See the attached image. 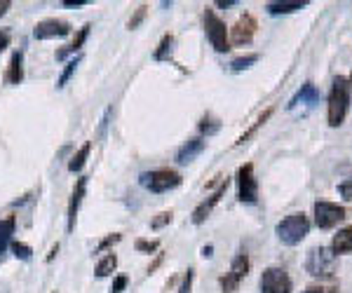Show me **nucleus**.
<instances>
[{
	"label": "nucleus",
	"mask_w": 352,
	"mask_h": 293,
	"mask_svg": "<svg viewBox=\"0 0 352 293\" xmlns=\"http://www.w3.org/2000/svg\"><path fill=\"white\" fill-rule=\"evenodd\" d=\"M116 268H118L116 253H109V256H106L104 261H99V266H96V277H109V274H113V270Z\"/></svg>",
	"instance_id": "22"
},
{
	"label": "nucleus",
	"mask_w": 352,
	"mask_h": 293,
	"mask_svg": "<svg viewBox=\"0 0 352 293\" xmlns=\"http://www.w3.org/2000/svg\"><path fill=\"white\" fill-rule=\"evenodd\" d=\"M80 61H82V56H76V59H71V61H68V64H66V69H64V73H61V75H59V80H56V87H64V84L68 82V80H71V75H73V73H76V69H78V64H80Z\"/></svg>",
	"instance_id": "24"
},
{
	"label": "nucleus",
	"mask_w": 352,
	"mask_h": 293,
	"mask_svg": "<svg viewBox=\"0 0 352 293\" xmlns=\"http://www.w3.org/2000/svg\"><path fill=\"white\" fill-rule=\"evenodd\" d=\"M249 274V256L247 253H237L232 258L230 272H226V277H221V289L223 293H235L240 289V281Z\"/></svg>",
	"instance_id": "7"
},
{
	"label": "nucleus",
	"mask_w": 352,
	"mask_h": 293,
	"mask_svg": "<svg viewBox=\"0 0 352 293\" xmlns=\"http://www.w3.org/2000/svg\"><path fill=\"white\" fill-rule=\"evenodd\" d=\"M333 253H352V225L350 228L338 230V235L331 242Z\"/></svg>",
	"instance_id": "18"
},
{
	"label": "nucleus",
	"mask_w": 352,
	"mask_h": 293,
	"mask_svg": "<svg viewBox=\"0 0 352 293\" xmlns=\"http://www.w3.org/2000/svg\"><path fill=\"white\" fill-rule=\"evenodd\" d=\"M127 284H129V279L124 277V274H120V277H116V279H113L111 293H122L124 289H127Z\"/></svg>",
	"instance_id": "29"
},
{
	"label": "nucleus",
	"mask_w": 352,
	"mask_h": 293,
	"mask_svg": "<svg viewBox=\"0 0 352 293\" xmlns=\"http://www.w3.org/2000/svg\"><path fill=\"white\" fill-rule=\"evenodd\" d=\"M85 190H87V176L78 178V185L76 190H73L71 195V202H68V233H73V228H76V218H78V209H80V202L85 197Z\"/></svg>",
	"instance_id": "13"
},
{
	"label": "nucleus",
	"mask_w": 352,
	"mask_h": 293,
	"mask_svg": "<svg viewBox=\"0 0 352 293\" xmlns=\"http://www.w3.org/2000/svg\"><path fill=\"white\" fill-rule=\"evenodd\" d=\"M87 5V0H64V8H82Z\"/></svg>",
	"instance_id": "38"
},
{
	"label": "nucleus",
	"mask_w": 352,
	"mask_h": 293,
	"mask_svg": "<svg viewBox=\"0 0 352 293\" xmlns=\"http://www.w3.org/2000/svg\"><path fill=\"white\" fill-rule=\"evenodd\" d=\"M270 115H272V110H265V113H263V115H261V117H258V120H256V125H254L252 129H249V132H247V134H244V137H242L240 141H237V143H244V141H247L249 137H252V134H254V132H256V129H258L261 125H265V120H268V117H270Z\"/></svg>",
	"instance_id": "27"
},
{
	"label": "nucleus",
	"mask_w": 352,
	"mask_h": 293,
	"mask_svg": "<svg viewBox=\"0 0 352 293\" xmlns=\"http://www.w3.org/2000/svg\"><path fill=\"white\" fill-rule=\"evenodd\" d=\"M167 223H172V211L157 213V218L151 223V228H153V230H157V228H162V225H167Z\"/></svg>",
	"instance_id": "28"
},
{
	"label": "nucleus",
	"mask_w": 352,
	"mask_h": 293,
	"mask_svg": "<svg viewBox=\"0 0 352 293\" xmlns=\"http://www.w3.org/2000/svg\"><path fill=\"white\" fill-rule=\"evenodd\" d=\"M146 10H148V8H146V5H141V8L136 10V14L132 16V19H129V28H136V26L141 24V21H144V16H146Z\"/></svg>",
	"instance_id": "31"
},
{
	"label": "nucleus",
	"mask_w": 352,
	"mask_h": 293,
	"mask_svg": "<svg viewBox=\"0 0 352 293\" xmlns=\"http://www.w3.org/2000/svg\"><path fill=\"white\" fill-rule=\"evenodd\" d=\"M256 19H254L252 14H242L240 19H237V24L230 28V43L232 45H249L254 38V33H256Z\"/></svg>",
	"instance_id": "11"
},
{
	"label": "nucleus",
	"mask_w": 352,
	"mask_h": 293,
	"mask_svg": "<svg viewBox=\"0 0 352 293\" xmlns=\"http://www.w3.org/2000/svg\"><path fill=\"white\" fill-rule=\"evenodd\" d=\"M305 270L312 277L329 279L338 272V258L329 246H315L308 253V261H305Z\"/></svg>",
	"instance_id": "2"
},
{
	"label": "nucleus",
	"mask_w": 352,
	"mask_h": 293,
	"mask_svg": "<svg viewBox=\"0 0 352 293\" xmlns=\"http://www.w3.org/2000/svg\"><path fill=\"white\" fill-rule=\"evenodd\" d=\"M21 80H24V52H14L10 59V69L5 73V82L19 84Z\"/></svg>",
	"instance_id": "15"
},
{
	"label": "nucleus",
	"mask_w": 352,
	"mask_h": 293,
	"mask_svg": "<svg viewBox=\"0 0 352 293\" xmlns=\"http://www.w3.org/2000/svg\"><path fill=\"white\" fill-rule=\"evenodd\" d=\"M71 33V24L61 19H45L38 21L36 28H33V38L36 40H50V38H64Z\"/></svg>",
	"instance_id": "10"
},
{
	"label": "nucleus",
	"mask_w": 352,
	"mask_h": 293,
	"mask_svg": "<svg viewBox=\"0 0 352 293\" xmlns=\"http://www.w3.org/2000/svg\"><path fill=\"white\" fill-rule=\"evenodd\" d=\"M204 150V139H190L188 143L184 145V148L179 150V155H176V162H181V165H188V162L195 160L197 155H200Z\"/></svg>",
	"instance_id": "16"
},
{
	"label": "nucleus",
	"mask_w": 352,
	"mask_h": 293,
	"mask_svg": "<svg viewBox=\"0 0 352 293\" xmlns=\"http://www.w3.org/2000/svg\"><path fill=\"white\" fill-rule=\"evenodd\" d=\"M12 251L16 258H21V261H31V246L24 244V242H12Z\"/></svg>",
	"instance_id": "26"
},
{
	"label": "nucleus",
	"mask_w": 352,
	"mask_h": 293,
	"mask_svg": "<svg viewBox=\"0 0 352 293\" xmlns=\"http://www.w3.org/2000/svg\"><path fill=\"white\" fill-rule=\"evenodd\" d=\"M315 104H320V92H317V87L312 82H305L303 87L294 94V99L289 101V110L298 108V106H315Z\"/></svg>",
	"instance_id": "14"
},
{
	"label": "nucleus",
	"mask_w": 352,
	"mask_h": 293,
	"mask_svg": "<svg viewBox=\"0 0 352 293\" xmlns=\"http://www.w3.org/2000/svg\"><path fill=\"white\" fill-rule=\"evenodd\" d=\"M192 277H195V270H188L184 277V284H181L179 293H190V286H192Z\"/></svg>",
	"instance_id": "34"
},
{
	"label": "nucleus",
	"mask_w": 352,
	"mask_h": 293,
	"mask_svg": "<svg viewBox=\"0 0 352 293\" xmlns=\"http://www.w3.org/2000/svg\"><path fill=\"white\" fill-rule=\"evenodd\" d=\"M10 45V33L8 31H0V52Z\"/></svg>",
	"instance_id": "37"
},
{
	"label": "nucleus",
	"mask_w": 352,
	"mask_h": 293,
	"mask_svg": "<svg viewBox=\"0 0 352 293\" xmlns=\"http://www.w3.org/2000/svg\"><path fill=\"white\" fill-rule=\"evenodd\" d=\"M120 239H122V235H111V237H106L99 246H96V253H101L104 249H109V246H113L116 242H120Z\"/></svg>",
	"instance_id": "33"
},
{
	"label": "nucleus",
	"mask_w": 352,
	"mask_h": 293,
	"mask_svg": "<svg viewBox=\"0 0 352 293\" xmlns=\"http://www.w3.org/2000/svg\"><path fill=\"white\" fill-rule=\"evenodd\" d=\"M172 47H174V36H164L160 45H157V49H155V61H164V59H169V54H172Z\"/></svg>",
	"instance_id": "23"
},
{
	"label": "nucleus",
	"mask_w": 352,
	"mask_h": 293,
	"mask_svg": "<svg viewBox=\"0 0 352 293\" xmlns=\"http://www.w3.org/2000/svg\"><path fill=\"white\" fill-rule=\"evenodd\" d=\"M258 61V54H249V56H240V59H235L230 64V69L235 71V73H240L244 69H249V66H254Z\"/></svg>",
	"instance_id": "25"
},
{
	"label": "nucleus",
	"mask_w": 352,
	"mask_h": 293,
	"mask_svg": "<svg viewBox=\"0 0 352 293\" xmlns=\"http://www.w3.org/2000/svg\"><path fill=\"white\" fill-rule=\"evenodd\" d=\"M141 185L148 188L151 193H167L181 185V174L174 169H155V172L141 174Z\"/></svg>",
	"instance_id": "4"
},
{
	"label": "nucleus",
	"mask_w": 352,
	"mask_h": 293,
	"mask_svg": "<svg viewBox=\"0 0 352 293\" xmlns=\"http://www.w3.org/2000/svg\"><path fill=\"white\" fill-rule=\"evenodd\" d=\"M228 183H230V181H228V178H226V181L221 183L219 188L214 190V193L209 195L207 200H204L202 204L197 207L195 211H192V223H195V225H200V223H204V221H207V216H209V213H212V209H214V207H217L219 202H221V197L226 195V190H228Z\"/></svg>",
	"instance_id": "12"
},
{
	"label": "nucleus",
	"mask_w": 352,
	"mask_h": 293,
	"mask_svg": "<svg viewBox=\"0 0 352 293\" xmlns=\"http://www.w3.org/2000/svg\"><path fill=\"white\" fill-rule=\"evenodd\" d=\"M89 24H85L80 31H78V36H76V40H73L71 45H66L64 49H59V52H56V61H64L68 54H76V52H80V47L85 45V40H87V36H89Z\"/></svg>",
	"instance_id": "17"
},
{
	"label": "nucleus",
	"mask_w": 352,
	"mask_h": 293,
	"mask_svg": "<svg viewBox=\"0 0 352 293\" xmlns=\"http://www.w3.org/2000/svg\"><path fill=\"white\" fill-rule=\"evenodd\" d=\"M136 249H139V251H146V253H151V251H155V249H157V242L139 239V242H136Z\"/></svg>",
	"instance_id": "35"
},
{
	"label": "nucleus",
	"mask_w": 352,
	"mask_h": 293,
	"mask_svg": "<svg viewBox=\"0 0 352 293\" xmlns=\"http://www.w3.org/2000/svg\"><path fill=\"white\" fill-rule=\"evenodd\" d=\"M350 92L352 84L348 78H336L331 87V94H329V125L331 127H340L345 120V113H348V104H350Z\"/></svg>",
	"instance_id": "1"
},
{
	"label": "nucleus",
	"mask_w": 352,
	"mask_h": 293,
	"mask_svg": "<svg viewBox=\"0 0 352 293\" xmlns=\"http://www.w3.org/2000/svg\"><path fill=\"white\" fill-rule=\"evenodd\" d=\"M12 235H14V216H8L5 221H0V253L10 246Z\"/></svg>",
	"instance_id": "19"
},
{
	"label": "nucleus",
	"mask_w": 352,
	"mask_h": 293,
	"mask_svg": "<svg viewBox=\"0 0 352 293\" xmlns=\"http://www.w3.org/2000/svg\"><path fill=\"white\" fill-rule=\"evenodd\" d=\"M219 8H230V5H235V0H219Z\"/></svg>",
	"instance_id": "40"
},
{
	"label": "nucleus",
	"mask_w": 352,
	"mask_h": 293,
	"mask_svg": "<svg viewBox=\"0 0 352 293\" xmlns=\"http://www.w3.org/2000/svg\"><path fill=\"white\" fill-rule=\"evenodd\" d=\"M204 31H207L209 43H212V47L217 49V52H228L230 49L228 28H226V21H221L214 10L204 12Z\"/></svg>",
	"instance_id": "5"
},
{
	"label": "nucleus",
	"mask_w": 352,
	"mask_h": 293,
	"mask_svg": "<svg viewBox=\"0 0 352 293\" xmlns=\"http://www.w3.org/2000/svg\"><path fill=\"white\" fill-rule=\"evenodd\" d=\"M305 293H338V286H308Z\"/></svg>",
	"instance_id": "36"
},
{
	"label": "nucleus",
	"mask_w": 352,
	"mask_h": 293,
	"mask_svg": "<svg viewBox=\"0 0 352 293\" xmlns=\"http://www.w3.org/2000/svg\"><path fill=\"white\" fill-rule=\"evenodd\" d=\"M308 230H310V221H308V216H305L303 211H298V213H292V216H287L285 221L277 223L275 233H277V237H280L282 244H287V246H296L300 239H305V235H308Z\"/></svg>",
	"instance_id": "3"
},
{
	"label": "nucleus",
	"mask_w": 352,
	"mask_h": 293,
	"mask_svg": "<svg viewBox=\"0 0 352 293\" xmlns=\"http://www.w3.org/2000/svg\"><path fill=\"white\" fill-rule=\"evenodd\" d=\"M345 216H348L345 207L331 204V202H315V223L320 230L333 228V225L343 221Z\"/></svg>",
	"instance_id": "9"
},
{
	"label": "nucleus",
	"mask_w": 352,
	"mask_h": 293,
	"mask_svg": "<svg viewBox=\"0 0 352 293\" xmlns=\"http://www.w3.org/2000/svg\"><path fill=\"white\" fill-rule=\"evenodd\" d=\"M350 84H352V75H350Z\"/></svg>",
	"instance_id": "43"
},
{
	"label": "nucleus",
	"mask_w": 352,
	"mask_h": 293,
	"mask_svg": "<svg viewBox=\"0 0 352 293\" xmlns=\"http://www.w3.org/2000/svg\"><path fill=\"white\" fill-rule=\"evenodd\" d=\"M8 10H10V3H8V0H0V16L8 14Z\"/></svg>",
	"instance_id": "39"
},
{
	"label": "nucleus",
	"mask_w": 352,
	"mask_h": 293,
	"mask_svg": "<svg viewBox=\"0 0 352 293\" xmlns=\"http://www.w3.org/2000/svg\"><path fill=\"white\" fill-rule=\"evenodd\" d=\"M261 293H292V277L282 268H268L261 274Z\"/></svg>",
	"instance_id": "8"
},
{
	"label": "nucleus",
	"mask_w": 352,
	"mask_h": 293,
	"mask_svg": "<svg viewBox=\"0 0 352 293\" xmlns=\"http://www.w3.org/2000/svg\"><path fill=\"white\" fill-rule=\"evenodd\" d=\"M200 129H202V134H217L219 132V122H214V120H209V117H204Z\"/></svg>",
	"instance_id": "30"
},
{
	"label": "nucleus",
	"mask_w": 352,
	"mask_h": 293,
	"mask_svg": "<svg viewBox=\"0 0 352 293\" xmlns=\"http://www.w3.org/2000/svg\"><path fill=\"white\" fill-rule=\"evenodd\" d=\"M237 195H240V202L244 204H254L258 200V183H256V176H254V165L247 162V165L240 167L237 172Z\"/></svg>",
	"instance_id": "6"
},
{
	"label": "nucleus",
	"mask_w": 352,
	"mask_h": 293,
	"mask_svg": "<svg viewBox=\"0 0 352 293\" xmlns=\"http://www.w3.org/2000/svg\"><path fill=\"white\" fill-rule=\"evenodd\" d=\"M89 153H92V143L87 141V143H85L82 148L71 157V162H68V169H71V172H80V169L85 167V162H87Z\"/></svg>",
	"instance_id": "20"
},
{
	"label": "nucleus",
	"mask_w": 352,
	"mask_h": 293,
	"mask_svg": "<svg viewBox=\"0 0 352 293\" xmlns=\"http://www.w3.org/2000/svg\"><path fill=\"white\" fill-rule=\"evenodd\" d=\"M308 3H268V12L270 14H289L296 12V10L305 8Z\"/></svg>",
	"instance_id": "21"
},
{
	"label": "nucleus",
	"mask_w": 352,
	"mask_h": 293,
	"mask_svg": "<svg viewBox=\"0 0 352 293\" xmlns=\"http://www.w3.org/2000/svg\"><path fill=\"white\" fill-rule=\"evenodd\" d=\"M338 193L343 200H352V178H348V181H343L338 185Z\"/></svg>",
	"instance_id": "32"
},
{
	"label": "nucleus",
	"mask_w": 352,
	"mask_h": 293,
	"mask_svg": "<svg viewBox=\"0 0 352 293\" xmlns=\"http://www.w3.org/2000/svg\"><path fill=\"white\" fill-rule=\"evenodd\" d=\"M56 251H59V244H56V246H52V251L47 253V261H52V258L56 256Z\"/></svg>",
	"instance_id": "41"
},
{
	"label": "nucleus",
	"mask_w": 352,
	"mask_h": 293,
	"mask_svg": "<svg viewBox=\"0 0 352 293\" xmlns=\"http://www.w3.org/2000/svg\"><path fill=\"white\" fill-rule=\"evenodd\" d=\"M202 256H212V246H204V249H202Z\"/></svg>",
	"instance_id": "42"
}]
</instances>
